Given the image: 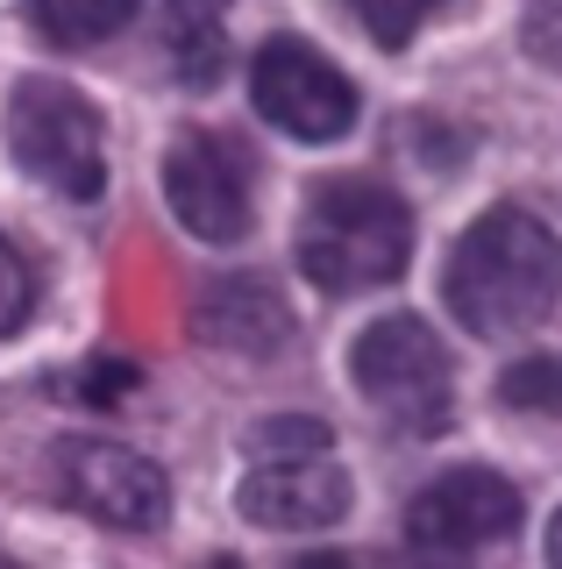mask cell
<instances>
[{
  "label": "cell",
  "mask_w": 562,
  "mask_h": 569,
  "mask_svg": "<svg viewBox=\"0 0 562 569\" xmlns=\"http://www.w3.org/2000/svg\"><path fill=\"white\" fill-rule=\"evenodd\" d=\"M192 335H200L207 349H228V356H278L292 342V313L263 278L235 271V278L200 284V299H192Z\"/></svg>",
  "instance_id": "obj_10"
},
{
  "label": "cell",
  "mask_w": 562,
  "mask_h": 569,
  "mask_svg": "<svg viewBox=\"0 0 562 569\" xmlns=\"http://www.w3.org/2000/svg\"><path fill=\"white\" fill-rule=\"evenodd\" d=\"M157 36L185 93H214L228 79V0H164Z\"/></svg>",
  "instance_id": "obj_11"
},
{
  "label": "cell",
  "mask_w": 562,
  "mask_h": 569,
  "mask_svg": "<svg viewBox=\"0 0 562 569\" xmlns=\"http://www.w3.org/2000/svg\"><path fill=\"white\" fill-rule=\"evenodd\" d=\"M520 36H526V50H534L549 71H562V0H526Z\"/></svg>",
  "instance_id": "obj_17"
},
{
  "label": "cell",
  "mask_w": 562,
  "mask_h": 569,
  "mask_svg": "<svg viewBox=\"0 0 562 569\" xmlns=\"http://www.w3.org/2000/svg\"><path fill=\"white\" fill-rule=\"evenodd\" d=\"M349 8H357V22L371 29L384 50H392V43H407V36L428 22V14L442 8V0H349Z\"/></svg>",
  "instance_id": "obj_15"
},
{
  "label": "cell",
  "mask_w": 562,
  "mask_h": 569,
  "mask_svg": "<svg viewBox=\"0 0 562 569\" xmlns=\"http://www.w3.org/2000/svg\"><path fill=\"white\" fill-rule=\"evenodd\" d=\"M499 399L520 413H562V356H520L499 378Z\"/></svg>",
  "instance_id": "obj_13"
},
{
  "label": "cell",
  "mask_w": 562,
  "mask_h": 569,
  "mask_svg": "<svg viewBox=\"0 0 562 569\" xmlns=\"http://www.w3.org/2000/svg\"><path fill=\"white\" fill-rule=\"evenodd\" d=\"M164 200L200 242L250 236V157L228 136H185L164 157Z\"/></svg>",
  "instance_id": "obj_8"
},
{
  "label": "cell",
  "mask_w": 562,
  "mask_h": 569,
  "mask_svg": "<svg viewBox=\"0 0 562 569\" xmlns=\"http://www.w3.org/2000/svg\"><path fill=\"white\" fill-rule=\"evenodd\" d=\"M285 449H335V435H328V420L307 413H278L250 427V456H285Z\"/></svg>",
  "instance_id": "obj_14"
},
{
  "label": "cell",
  "mask_w": 562,
  "mask_h": 569,
  "mask_svg": "<svg viewBox=\"0 0 562 569\" xmlns=\"http://www.w3.org/2000/svg\"><path fill=\"white\" fill-rule=\"evenodd\" d=\"M8 150L29 178H43L64 200H100L108 192V142H100L93 100L64 79H22L8 100Z\"/></svg>",
  "instance_id": "obj_3"
},
{
  "label": "cell",
  "mask_w": 562,
  "mask_h": 569,
  "mask_svg": "<svg viewBox=\"0 0 562 569\" xmlns=\"http://www.w3.org/2000/svg\"><path fill=\"white\" fill-rule=\"evenodd\" d=\"M349 370H357L363 399L392 427H407V435H442L449 413H455V370H449L442 342H434V328L413 320V313L371 320V328L357 335Z\"/></svg>",
  "instance_id": "obj_4"
},
{
  "label": "cell",
  "mask_w": 562,
  "mask_h": 569,
  "mask_svg": "<svg viewBox=\"0 0 562 569\" xmlns=\"http://www.w3.org/2000/svg\"><path fill=\"white\" fill-rule=\"evenodd\" d=\"M250 100L271 129H285L292 142H335L357 121V86L321 58L300 36H271L250 64Z\"/></svg>",
  "instance_id": "obj_6"
},
{
  "label": "cell",
  "mask_w": 562,
  "mask_h": 569,
  "mask_svg": "<svg viewBox=\"0 0 562 569\" xmlns=\"http://www.w3.org/2000/svg\"><path fill=\"white\" fill-rule=\"evenodd\" d=\"M79 385L93 391V399H121V391H136V370H129V363H93Z\"/></svg>",
  "instance_id": "obj_18"
},
{
  "label": "cell",
  "mask_w": 562,
  "mask_h": 569,
  "mask_svg": "<svg viewBox=\"0 0 562 569\" xmlns=\"http://www.w3.org/2000/svg\"><path fill=\"white\" fill-rule=\"evenodd\" d=\"M520 527V491L499 470H449L413 491L407 541L420 556H470L484 541H505Z\"/></svg>",
  "instance_id": "obj_7"
},
{
  "label": "cell",
  "mask_w": 562,
  "mask_h": 569,
  "mask_svg": "<svg viewBox=\"0 0 562 569\" xmlns=\"http://www.w3.org/2000/svg\"><path fill=\"white\" fill-rule=\"evenodd\" d=\"M136 0H29V22H37L58 50H86V43H108V36L129 29Z\"/></svg>",
  "instance_id": "obj_12"
},
{
  "label": "cell",
  "mask_w": 562,
  "mask_h": 569,
  "mask_svg": "<svg viewBox=\"0 0 562 569\" xmlns=\"http://www.w3.org/2000/svg\"><path fill=\"white\" fill-rule=\"evenodd\" d=\"M29 307H37V284H29V263L14 257V242H8V236H0V342H8V335L29 320Z\"/></svg>",
  "instance_id": "obj_16"
},
{
  "label": "cell",
  "mask_w": 562,
  "mask_h": 569,
  "mask_svg": "<svg viewBox=\"0 0 562 569\" xmlns=\"http://www.w3.org/2000/svg\"><path fill=\"white\" fill-rule=\"evenodd\" d=\"M413 257V213L378 178H328L300 213V271L321 292H371L392 284Z\"/></svg>",
  "instance_id": "obj_2"
},
{
  "label": "cell",
  "mask_w": 562,
  "mask_h": 569,
  "mask_svg": "<svg viewBox=\"0 0 562 569\" xmlns=\"http://www.w3.org/2000/svg\"><path fill=\"white\" fill-rule=\"evenodd\" d=\"M549 562H562V512H555V527H549Z\"/></svg>",
  "instance_id": "obj_19"
},
{
  "label": "cell",
  "mask_w": 562,
  "mask_h": 569,
  "mask_svg": "<svg viewBox=\"0 0 562 569\" xmlns=\"http://www.w3.org/2000/svg\"><path fill=\"white\" fill-rule=\"evenodd\" d=\"M50 485H58V498L72 512H86L100 527H121V533H150L171 512L164 470L143 462L136 449H121V441H100V435H64L50 449Z\"/></svg>",
  "instance_id": "obj_5"
},
{
  "label": "cell",
  "mask_w": 562,
  "mask_h": 569,
  "mask_svg": "<svg viewBox=\"0 0 562 569\" xmlns=\"http://www.w3.org/2000/svg\"><path fill=\"white\" fill-rule=\"evenodd\" d=\"M349 512V470L335 449H285V456H250L242 477V520L271 527V533H307V527H335Z\"/></svg>",
  "instance_id": "obj_9"
},
{
  "label": "cell",
  "mask_w": 562,
  "mask_h": 569,
  "mask_svg": "<svg viewBox=\"0 0 562 569\" xmlns=\"http://www.w3.org/2000/svg\"><path fill=\"white\" fill-rule=\"evenodd\" d=\"M449 313L470 335H520L555 307L562 292V236L526 207H491L470 221V236L449 257Z\"/></svg>",
  "instance_id": "obj_1"
}]
</instances>
